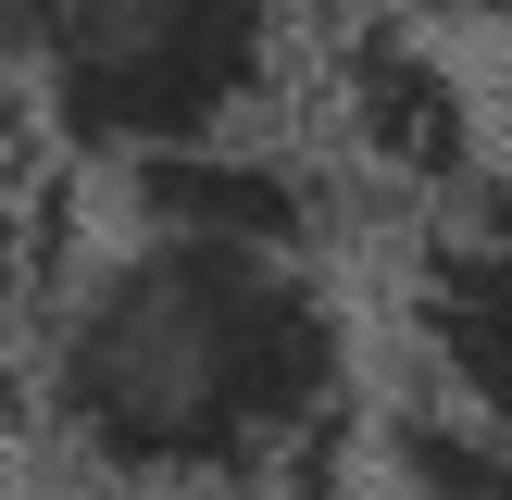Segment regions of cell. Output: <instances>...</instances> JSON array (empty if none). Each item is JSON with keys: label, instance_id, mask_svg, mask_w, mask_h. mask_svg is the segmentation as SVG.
<instances>
[{"label": "cell", "instance_id": "obj_1", "mask_svg": "<svg viewBox=\"0 0 512 500\" xmlns=\"http://www.w3.org/2000/svg\"><path fill=\"white\" fill-rule=\"evenodd\" d=\"M363 425L338 263L88 225L25 288V450L63 500H338Z\"/></svg>", "mask_w": 512, "mask_h": 500}, {"label": "cell", "instance_id": "obj_2", "mask_svg": "<svg viewBox=\"0 0 512 500\" xmlns=\"http://www.w3.org/2000/svg\"><path fill=\"white\" fill-rule=\"evenodd\" d=\"M313 0H13L38 150L100 175L263 138L313 75Z\"/></svg>", "mask_w": 512, "mask_h": 500}, {"label": "cell", "instance_id": "obj_3", "mask_svg": "<svg viewBox=\"0 0 512 500\" xmlns=\"http://www.w3.org/2000/svg\"><path fill=\"white\" fill-rule=\"evenodd\" d=\"M300 113H313V150L350 175V188L400 200V213H463L500 175L488 150V88H475L463 38L413 0H350V13L313 25V75H300Z\"/></svg>", "mask_w": 512, "mask_h": 500}, {"label": "cell", "instance_id": "obj_4", "mask_svg": "<svg viewBox=\"0 0 512 500\" xmlns=\"http://www.w3.org/2000/svg\"><path fill=\"white\" fill-rule=\"evenodd\" d=\"M400 350H413L425 400H450V413L512 438V238L500 225L450 213L413 238V263H400Z\"/></svg>", "mask_w": 512, "mask_h": 500}, {"label": "cell", "instance_id": "obj_5", "mask_svg": "<svg viewBox=\"0 0 512 500\" xmlns=\"http://www.w3.org/2000/svg\"><path fill=\"white\" fill-rule=\"evenodd\" d=\"M363 500H512V438L425 400V388H400L363 425Z\"/></svg>", "mask_w": 512, "mask_h": 500}]
</instances>
